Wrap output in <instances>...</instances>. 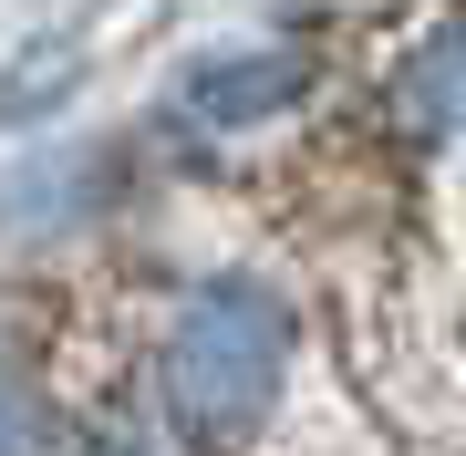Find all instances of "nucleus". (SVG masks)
Masks as SVG:
<instances>
[{
  "label": "nucleus",
  "mask_w": 466,
  "mask_h": 456,
  "mask_svg": "<svg viewBox=\"0 0 466 456\" xmlns=\"http://www.w3.org/2000/svg\"><path fill=\"white\" fill-rule=\"evenodd\" d=\"M167 405L198 446H238L249 425L280 405V373H290V311L269 301L259 280H208L187 290L167 321Z\"/></svg>",
  "instance_id": "obj_1"
},
{
  "label": "nucleus",
  "mask_w": 466,
  "mask_h": 456,
  "mask_svg": "<svg viewBox=\"0 0 466 456\" xmlns=\"http://www.w3.org/2000/svg\"><path fill=\"white\" fill-rule=\"evenodd\" d=\"M290 94H300L290 52H218V63H198V84H187V104H198L208 125H259V115H280Z\"/></svg>",
  "instance_id": "obj_2"
},
{
  "label": "nucleus",
  "mask_w": 466,
  "mask_h": 456,
  "mask_svg": "<svg viewBox=\"0 0 466 456\" xmlns=\"http://www.w3.org/2000/svg\"><path fill=\"white\" fill-rule=\"evenodd\" d=\"M0 456H32V415H21L11 394H0Z\"/></svg>",
  "instance_id": "obj_3"
},
{
  "label": "nucleus",
  "mask_w": 466,
  "mask_h": 456,
  "mask_svg": "<svg viewBox=\"0 0 466 456\" xmlns=\"http://www.w3.org/2000/svg\"><path fill=\"white\" fill-rule=\"evenodd\" d=\"M104 456H115V446H104Z\"/></svg>",
  "instance_id": "obj_4"
}]
</instances>
